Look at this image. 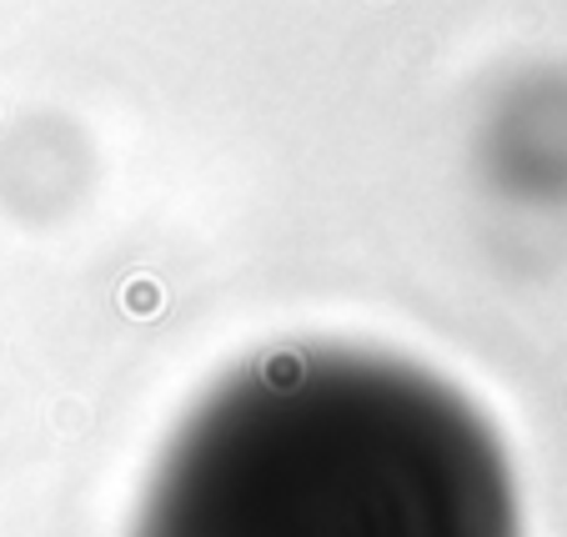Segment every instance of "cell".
Wrapping results in <instances>:
<instances>
[{
  "label": "cell",
  "mask_w": 567,
  "mask_h": 537,
  "mask_svg": "<svg viewBox=\"0 0 567 537\" xmlns=\"http://www.w3.org/2000/svg\"><path fill=\"white\" fill-rule=\"evenodd\" d=\"M131 537H518V498L457 387L362 346H286L196 402Z\"/></svg>",
  "instance_id": "1"
}]
</instances>
